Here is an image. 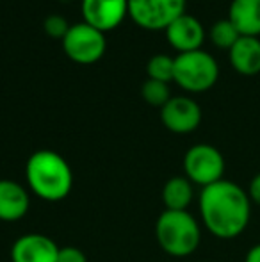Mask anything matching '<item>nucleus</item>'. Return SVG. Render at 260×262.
I'll return each mask as SVG.
<instances>
[{"label": "nucleus", "instance_id": "5", "mask_svg": "<svg viewBox=\"0 0 260 262\" xmlns=\"http://www.w3.org/2000/svg\"><path fill=\"white\" fill-rule=\"evenodd\" d=\"M187 0H129V16L145 31H166L185 13Z\"/></svg>", "mask_w": 260, "mask_h": 262}, {"label": "nucleus", "instance_id": "13", "mask_svg": "<svg viewBox=\"0 0 260 262\" xmlns=\"http://www.w3.org/2000/svg\"><path fill=\"white\" fill-rule=\"evenodd\" d=\"M232 68L244 77H253L260 73V39L241 36L235 45L228 50Z\"/></svg>", "mask_w": 260, "mask_h": 262}, {"label": "nucleus", "instance_id": "2", "mask_svg": "<svg viewBox=\"0 0 260 262\" xmlns=\"http://www.w3.org/2000/svg\"><path fill=\"white\" fill-rule=\"evenodd\" d=\"M27 189L45 202H61L73 189V171L68 161L54 150L34 152L25 164Z\"/></svg>", "mask_w": 260, "mask_h": 262}, {"label": "nucleus", "instance_id": "15", "mask_svg": "<svg viewBox=\"0 0 260 262\" xmlns=\"http://www.w3.org/2000/svg\"><path fill=\"white\" fill-rule=\"evenodd\" d=\"M195 200V184L185 175L171 177L162 186V204L166 210H187Z\"/></svg>", "mask_w": 260, "mask_h": 262}, {"label": "nucleus", "instance_id": "10", "mask_svg": "<svg viewBox=\"0 0 260 262\" xmlns=\"http://www.w3.org/2000/svg\"><path fill=\"white\" fill-rule=\"evenodd\" d=\"M59 248L49 235L29 232L13 243L9 255L13 262H57Z\"/></svg>", "mask_w": 260, "mask_h": 262}, {"label": "nucleus", "instance_id": "19", "mask_svg": "<svg viewBox=\"0 0 260 262\" xmlns=\"http://www.w3.org/2000/svg\"><path fill=\"white\" fill-rule=\"evenodd\" d=\"M69 27H72V25H69L63 16H59V14H50L45 20V24H43V29H45L46 36H50L52 39H61V41H63L66 32L69 31Z\"/></svg>", "mask_w": 260, "mask_h": 262}, {"label": "nucleus", "instance_id": "8", "mask_svg": "<svg viewBox=\"0 0 260 262\" xmlns=\"http://www.w3.org/2000/svg\"><path fill=\"white\" fill-rule=\"evenodd\" d=\"M160 121L173 134H191L201 123V107L191 97H171L160 109Z\"/></svg>", "mask_w": 260, "mask_h": 262}, {"label": "nucleus", "instance_id": "22", "mask_svg": "<svg viewBox=\"0 0 260 262\" xmlns=\"http://www.w3.org/2000/svg\"><path fill=\"white\" fill-rule=\"evenodd\" d=\"M244 262H260V243L258 245H253L248 250L246 257H244Z\"/></svg>", "mask_w": 260, "mask_h": 262}, {"label": "nucleus", "instance_id": "11", "mask_svg": "<svg viewBox=\"0 0 260 262\" xmlns=\"http://www.w3.org/2000/svg\"><path fill=\"white\" fill-rule=\"evenodd\" d=\"M164 32L171 49H175L178 54L201 50V45L205 41V29L201 21L187 13L178 16Z\"/></svg>", "mask_w": 260, "mask_h": 262}, {"label": "nucleus", "instance_id": "7", "mask_svg": "<svg viewBox=\"0 0 260 262\" xmlns=\"http://www.w3.org/2000/svg\"><path fill=\"white\" fill-rule=\"evenodd\" d=\"M107 49L105 34L86 21L73 24L63 38V50L69 61L77 64H94Z\"/></svg>", "mask_w": 260, "mask_h": 262}, {"label": "nucleus", "instance_id": "21", "mask_svg": "<svg viewBox=\"0 0 260 262\" xmlns=\"http://www.w3.org/2000/svg\"><path fill=\"white\" fill-rule=\"evenodd\" d=\"M248 196H250L251 204L258 205L260 207V173L250 180V186H248Z\"/></svg>", "mask_w": 260, "mask_h": 262}, {"label": "nucleus", "instance_id": "4", "mask_svg": "<svg viewBox=\"0 0 260 262\" xmlns=\"http://www.w3.org/2000/svg\"><path fill=\"white\" fill-rule=\"evenodd\" d=\"M219 79L218 61L205 50L178 54L175 57L173 82L187 93H205Z\"/></svg>", "mask_w": 260, "mask_h": 262}, {"label": "nucleus", "instance_id": "16", "mask_svg": "<svg viewBox=\"0 0 260 262\" xmlns=\"http://www.w3.org/2000/svg\"><path fill=\"white\" fill-rule=\"evenodd\" d=\"M208 38L210 41L214 43L218 49H223V50H230L235 41L241 38V34L237 32V29L233 27V24L225 18V20H218L214 25L210 27V32H208Z\"/></svg>", "mask_w": 260, "mask_h": 262}, {"label": "nucleus", "instance_id": "14", "mask_svg": "<svg viewBox=\"0 0 260 262\" xmlns=\"http://www.w3.org/2000/svg\"><path fill=\"white\" fill-rule=\"evenodd\" d=\"M228 20L241 36H260V0H232L228 7Z\"/></svg>", "mask_w": 260, "mask_h": 262}, {"label": "nucleus", "instance_id": "1", "mask_svg": "<svg viewBox=\"0 0 260 262\" xmlns=\"http://www.w3.org/2000/svg\"><path fill=\"white\" fill-rule=\"evenodd\" d=\"M251 200L248 191L232 180H219L201 187L198 196L200 217L214 237L230 241L243 234L251 220Z\"/></svg>", "mask_w": 260, "mask_h": 262}, {"label": "nucleus", "instance_id": "6", "mask_svg": "<svg viewBox=\"0 0 260 262\" xmlns=\"http://www.w3.org/2000/svg\"><path fill=\"white\" fill-rule=\"evenodd\" d=\"M225 168L223 154L207 143L191 146L184 156V173L195 186L207 187L223 180Z\"/></svg>", "mask_w": 260, "mask_h": 262}, {"label": "nucleus", "instance_id": "12", "mask_svg": "<svg viewBox=\"0 0 260 262\" xmlns=\"http://www.w3.org/2000/svg\"><path fill=\"white\" fill-rule=\"evenodd\" d=\"M31 210V191L16 180L0 179V221L16 223Z\"/></svg>", "mask_w": 260, "mask_h": 262}, {"label": "nucleus", "instance_id": "3", "mask_svg": "<svg viewBox=\"0 0 260 262\" xmlns=\"http://www.w3.org/2000/svg\"><path fill=\"white\" fill-rule=\"evenodd\" d=\"M155 239L164 253L189 257L201 243V227L189 210H166L155 221Z\"/></svg>", "mask_w": 260, "mask_h": 262}, {"label": "nucleus", "instance_id": "18", "mask_svg": "<svg viewBox=\"0 0 260 262\" xmlns=\"http://www.w3.org/2000/svg\"><path fill=\"white\" fill-rule=\"evenodd\" d=\"M141 97L145 98L146 104L162 109V107L168 104V100L171 98V91L166 82L146 79L145 84L141 86Z\"/></svg>", "mask_w": 260, "mask_h": 262}, {"label": "nucleus", "instance_id": "9", "mask_svg": "<svg viewBox=\"0 0 260 262\" xmlns=\"http://www.w3.org/2000/svg\"><path fill=\"white\" fill-rule=\"evenodd\" d=\"M80 9L84 21L105 34L129 16V0H82Z\"/></svg>", "mask_w": 260, "mask_h": 262}, {"label": "nucleus", "instance_id": "17", "mask_svg": "<svg viewBox=\"0 0 260 262\" xmlns=\"http://www.w3.org/2000/svg\"><path fill=\"white\" fill-rule=\"evenodd\" d=\"M146 73L148 79L160 80V82H171L175 73V57H170L166 54H157L150 57L146 64Z\"/></svg>", "mask_w": 260, "mask_h": 262}, {"label": "nucleus", "instance_id": "20", "mask_svg": "<svg viewBox=\"0 0 260 262\" xmlns=\"http://www.w3.org/2000/svg\"><path fill=\"white\" fill-rule=\"evenodd\" d=\"M57 262H87V257L77 246H61Z\"/></svg>", "mask_w": 260, "mask_h": 262}]
</instances>
